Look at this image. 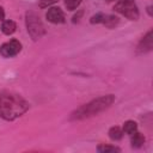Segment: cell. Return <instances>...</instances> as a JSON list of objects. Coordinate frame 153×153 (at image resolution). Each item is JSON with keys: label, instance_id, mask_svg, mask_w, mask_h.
<instances>
[{"label": "cell", "instance_id": "6da1fadb", "mask_svg": "<svg viewBox=\"0 0 153 153\" xmlns=\"http://www.w3.org/2000/svg\"><path fill=\"white\" fill-rule=\"evenodd\" d=\"M30 109V103L20 94L12 91L0 93V117L5 121H14Z\"/></svg>", "mask_w": 153, "mask_h": 153}, {"label": "cell", "instance_id": "7a4b0ae2", "mask_svg": "<svg viewBox=\"0 0 153 153\" xmlns=\"http://www.w3.org/2000/svg\"><path fill=\"white\" fill-rule=\"evenodd\" d=\"M116 100L115 94H104L97 98H93L92 100L80 105L79 108L74 109L71 114L68 120L69 121H82L91 118L93 116H97L105 110H108Z\"/></svg>", "mask_w": 153, "mask_h": 153}, {"label": "cell", "instance_id": "3957f363", "mask_svg": "<svg viewBox=\"0 0 153 153\" xmlns=\"http://www.w3.org/2000/svg\"><path fill=\"white\" fill-rule=\"evenodd\" d=\"M25 26L32 41L41 39L47 32L39 16L33 11H27L25 13Z\"/></svg>", "mask_w": 153, "mask_h": 153}, {"label": "cell", "instance_id": "277c9868", "mask_svg": "<svg viewBox=\"0 0 153 153\" xmlns=\"http://www.w3.org/2000/svg\"><path fill=\"white\" fill-rule=\"evenodd\" d=\"M114 11L131 22H136L140 18L139 7L135 0H118L114 6Z\"/></svg>", "mask_w": 153, "mask_h": 153}, {"label": "cell", "instance_id": "5b68a950", "mask_svg": "<svg viewBox=\"0 0 153 153\" xmlns=\"http://www.w3.org/2000/svg\"><path fill=\"white\" fill-rule=\"evenodd\" d=\"M22 43L17 38H11L0 45V55L4 59H11L17 56L22 51Z\"/></svg>", "mask_w": 153, "mask_h": 153}, {"label": "cell", "instance_id": "8992f818", "mask_svg": "<svg viewBox=\"0 0 153 153\" xmlns=\"http://www.w3.org/2000/svg\"><path fill=\"white\" fill-rule=\"evenodd\" d=\"M153 49V31L152 29H149L146 35H143L141 37V39L139 41L137 45H136V54L137 55H142V54H147L149 51H152Z\"/></svg>", "mask_w": 153, "mask_h": 153}, {"label": "cell", "instance_id": "52a82bcc", "mask_svg": "<svg viewBox=\"0 0 153 153\" xmlns=\"http://www.w3.org/2000/svg\"><path fill=\"white\" fill-rule=\"evenodd\" d=\"M45 18L51 24H65L66 16L60 7H50L45 13Z\"/></svg>", "mask_w": 153, "mask_h": 153}, {"label": "cell", "instance_id": "ba28073f", "mask_svg": "<svg viewBox=\"0 0 153 153\" xmlns=\"http://www.w3.org/2000/svg\"><path fill=\"white\" fill-rule=\"evenodd\" d=\"M17 30V23L12 19H5L2 20V24H1V32L6 36H11L16 32Z\"/></svg>", "mask_w": 153, "mask_h": 153}, {"label": "cell", "instance_id": "9c48e42d", "mask_svg": "<svg viewBox=\"0 0 153 153\" xmlns=\"http://www.w3.org/2000/svg\"><path fill=\"white\" fill-rule=\"evenodd\" d=\"M145 142H146V137H145V135L142 133L136 130L134 134L130 135V146L133 148H136V149L141 148L145 145Z\"/></svg>", "mask_w": 153, "mask_h": 153}, {"label": "cell", "instance_id": "30bf717a", "mask_svg": "<svg viewBox=\"0 0 153 153\" xmlns=\"http://www.w3.org/2000/svg\"><path fill=\"white\" fill-rule=\"evenodd\" d=\"M108 135H109L110 140H112V141H120V140L123 139L124 133H123V129H122L121 127H118V126H112V127L109 129Z\"/></svg>", "mask_w": 153, "mask_h": 153}, {"label": "cell", "instance_id": "8fae6325", "mask_svg": "<svg viewBox=\"0 0 153 153\" xmlns=\"http://www.w3.org/2000/svg\"><path fill=\"white\" fill-rule=\"evenodd\" d=\"M118 23H120V18L117 16H115V14H105L102 25H104L108 29H114V27H116L118 25Z\"/></svg>", "mask_w": 153, "mask_h": 153}, {"label": "cell", "instance_id": "7c38bea8", "mask_svg": "<svg viewBox=\"0 0 153 153\" xmlns=\"http://www.w3.org/2000/svg\"><path fill=\"white\" fill-rule=\"evenodd\" d=\"M122 129H123V133L124 134H127V135L130 136L131 134H134L137 130V123L135 121H133V120H128V121H126L123 123Z\"/></svg>", "mask_w": 153, "mask_h": 153}, {"label": "cell", "instance_id": "4fadbf2b", "mask_svg": "<svg viewBox=\"0 0 153 153\" xmlns=\"http://www.w3.org/2000/svg\"><path fill=\"white\" fill-rule=\"evenodd\" d=\"M97 151L100 153H108V152H121V148L115 146V145H106V143H100L97 147Z\"/></svg>", "mask_w": 153, "mask_h": 153}, {"label": "cell", "instance_id": "5bb4252c", "mask_svg": "<svg viewBox=\"0 0 153 153\" xmlns=\"http://www.w3.org/2000/svg\"><path fill=\"white\" fill-rule=\"evenodd\" d=\"M81 2L82 0H63L65 7L67 11H76Z\"/></svg>", "mask_w": 153, "mask_h": 153}, {"label": "cell", "instance_id": "9a60e30c", "mask_svg": "<svg viewBox=\"0 0 153 153\" xmlns=\"http://www.w3.org/2000/svg\"><path fill=\"white\" fill-rule=\"evenodd\" d=\"M104 17H105V13H103V12H97L96 14H93V16L90 18V23H91L92 25H94V24H102Z\"/></svg>", "mask_w": 153, "mask_h": 153}, {"label": "cell", "instance_id": "2e32d148", "mask_svg": "<svg viewBox=\"0 0 153 153\" xmlns=\"http://www.w3.org/2000/svg\"><path fill=\"white\" fill-rule=\"evenodd\" d=\"M39 1V7L41 8H45V7H49V6H51V5H54V4H56L59 0H38Z\"/></svg>", "mask_w": 153, "mask_h": 153}, {"label": "cell", "instance_id": "e0dca14e", "mask_svg": "<svg viewBox=\"0 0 153 153\" xmlns=\"http://www.w3.org/2000/svg\"><path fill=\"white\" fill-rule=\"evenodd\" d=\"M76 11H78V10H76ZM82 14H84V11H82V10H79V11H78V13L73 16V18H72V23H73V24L78 23V22L80 20V17H81Z\"/></svg>", "mask_w": 153, "mask_h": 153}, {"label": "cell", "instance_id": "ac0fdd59", "mask_svg": "<svg viewBox=\"0 0 153 153\" xmlns=\"http://www.w3.org/2000/svg\"><path fill=\"white\" fill-rule=\"evenodd\" d=\"M5 20V10L2 6H0V22Z\"/></svg>", "mask_w": 153, "mask_h": 153}, {"label": "cell", "instance_id": "d6986e66", "mask_svg": "<svg viewBox=\"0 0 153 153\" xmlns=\"http://www.w3.org/2000/svg\"><path fill=\"white\" fill-rule=\"evenodd\" d=\"M152 8H153V6H152V5L147 6V13H148V16H149V17H153V11H152Z\"/></svg>", "mask_w": 153, "mask_h": 153}, {"label": "cell", "instance_id": "ffe728a7", "mask_svg": "<svg viewBox=\"0 0 153 153\" xmlns=\"http://www.w3.org/2000/svg\"><path fill=\"white\" fill-rule=\"evenodd\" d=\"M106 2H111V1H115V0H105Z\"/></svg>", "mask_w": 153, "mask_h": 153}]
</instances>
